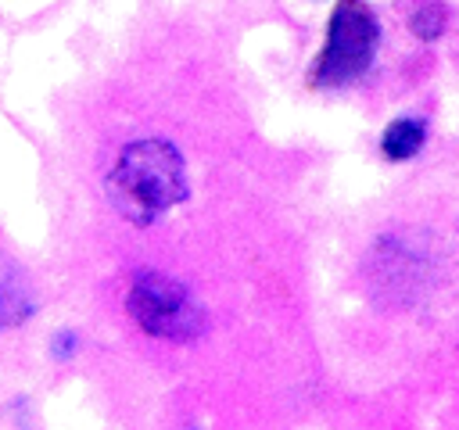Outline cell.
Returning <instances> with one entry per match:
<instances>
[{"instance_id":"obj_3","label":"cell","mask_w":459,"mask_h":430,"mask_svg":"<svg viewBox=\"0 0 459 430\" xmlns=\"http://www.w3.org/2000/svg\"><path fill=\"white\" fill-rule=\"evenodd\" d=\"M126 308L140 330L161 340H194L204 333V312L197 308L190 290L179 280L154 269L136 272Z\"/></svg>"},{"instance_id":"obj_7","label":"cell","mask_w":459,"mask_h":430,"mask_svg":"<svg viewBox=\"0 0 459 430\" xmlns=\"http://www.w3.org/2000/svg\"><path fill=\"white\" fill-rule=\"evenodd\" d=\"M72 351H75V333H72V330L57 333V337H54V355H57V358H68Z\"/></svg>"},{"instance_id":"obj_2","label":"cell","mask_w":459,"mask_h":430,"mask_svg":"<svg viewBox=\"0 0 459 430\" xmlns=\"http://www.w3.org/2000/svg\"><path fill=\"white\" fill-rule=\"evenodd\" d=\"M377 39L380 25L373 11L362 0H341L330 29H326V47L319 61L312 64V82L316 86H348L355 82L377 57Z\"/></svg>"},{"instance_id":"obj_6","label":"cell","mask_w":459,"mask_h":430,"mask_svg":"<svg viewBox=\"0 0 459 430\" xmlns=\"http://www.w3.org/2000/svg\"><path fill=\"white\" fill-rule=\"evenodd\" d=\"M445 22H448V14H445V7L434 4V0H423V4L416 7V14H409V25H412V32H416L420 39H437V36L445 32Z\"/></svg>"},{"instance_id":"obj_5","label":"cell","mask_w":459,"mask_h":430,"mask_svg":"<svg viewBox=\"0 0 459 430\" xmlns=\"http://www.w3.org/2000/svg\"><path fill=\"white\" fill-rule=\"evenodd\" d=\"M29 312H32L29 294H22L18 276L7 272V276H4V290H0V322H4V326H18L22 319H29Z\"/></svg>"},{"instance_id":"obj_4","label":"cell","mask_w":459,"mask_h":430,"mask_svg":"<svg viewBox=\"0 0 459 430\" xmlns=\"http://www.w3.org/2000/svg\"><path fill=\"white\" fill-rule=\"evenodd\" d=\"M423 140H427V122H423V118H398V122H391V125L384 129L380 150H384V158H391V161H405V158L420 154Z\"/></svg>"},{"instance_id":"obj_1","label":"cell","mask_w":459,"mask_h":430,"mask_svg":"<svg viewBox=\"0 0 459 430\" xmlns=\"http://www.w3.org/2000/svg\"><path fill=\"white\" fill-rule=\"evenodd\" d=\"M190 194L186 186V165L179 150L169 140H136L129 143L111 176H108V197L136 226L154 222L161 211L183 204Z\"/></svg>"}]
</instances>
